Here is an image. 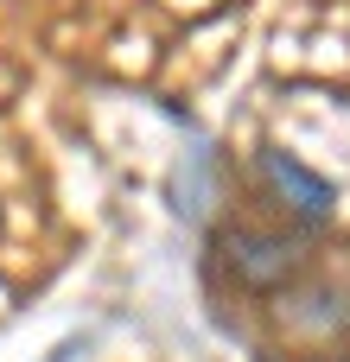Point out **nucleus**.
Listing matches in <instances>:
<instances>
[{
    "label": "nucleus",
    "mask_w": 350,
    "mask_h": 362,
    "mask_svg": "<svg viewBox=\"0 0 350 362\" xmlns=\"http://www.w3.org/2000/svg\"><path fill=\"white\" fill-rule=\"evenodd\" d=\"M255 185H261V197H268L287 223H300V229H325L332 210H338V191H332L312 165H300L293 153H281V146H261V153H255Z\"/></svg>",
    "instance_id": "nucleus-1"
},
{
    "label": "nucleus",
    "mask_w": 350,
    "mask_h": 362,
    "mask_svg": "<svg viewBox=\"0 0 350 362\" xmlns=\"http://www.w3.org/2000/svg\"><path fill=\"white\" fill-rule=\"evenodd\" d=\"M217 261H223V274H230L236 286H249V293H274V286H287V280L300 274V248H293L287 235L249 229V223H236V229L217 235Z\"/></svg>",
    "instance_id": "nucleus-2"
},
{
    "label": "nucleus",
    "mask_w": 350,
    "mask_h": 362,
    "mask_svg": "<svg viewBox=\"0 0 350 362\" xmlns=\"http://www.w3.org/2000/svg\"><path fill=\"white\" fill-rule=\"evenodd\" d=\"M210 178H217V146L210 140H191V153H185V165L172 178V210L185 223H204L210 216Z\"/></svg>",
    "instance_id": "nucleus-3"
}]
</instances>
